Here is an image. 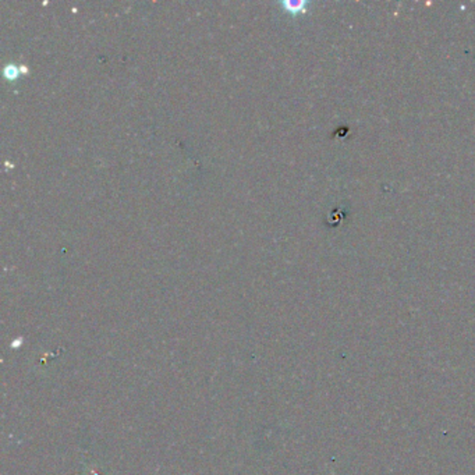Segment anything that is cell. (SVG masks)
I'll use <instances>...</instances> for the list:
<instances>
[{"label": "cell", "instance_id": "obj_1", "mask_svg": "<svg viewBox=\"0 0 475 475\" xmlns=\"http://www.w3.org/2000/svg\"><path fill=\"white\" fill-rule=\"evenodd\" d=\"M282 5L285 6L287 12L297 13V12H304V6H305V2H300V0H283Z\"/></svg>", "mask_w": 475, "mask_h": 475}, {"label": "cell", "instance_id": "obj_2", "mask_svg": "<svg viewBox=\"0 0 475 475\" xmlns=\"http://www.w3.org/2000/svg\"><path fill=\"white\" fill-rule=\"evenodd\" d=\"M3 74H5L6 78L16 80L18 75V68L14 64H7L6 67L3 68Z\"/></svg>", "mask_w": 475, "mask_h": 475}, {"label": "cell", "instance_id": "obj_3", "mask_svg": "<svg viewBox=\"0 0 475 475\" xmlns=\"http://www.w3.org/2000/svg\"><path fill=\"white\" fill-rule=\"evenodd\" d=\"M21 71H23V73H27V71H28V68L25 67V66H21Z\"/></svg>", "mask_w": 475, "mask_h": 475}]
</instances>
